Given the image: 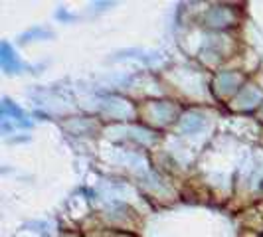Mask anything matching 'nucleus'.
Here are the masks:
<instances>
[{
	"mask_svg": "<svg viewBox=\"0 0 263 237\" xmlns=\"http://www.w3.org/2000/svg\"><path fill=\"white\" fill-rule=\"evenodd\" d=\"M238 81H240V79H238L236 73H224V75L218 79V85H220V89L225 93V91H229V89H234V87L238 85Z\"/></svg>",
	"mask_w": 263,
	"mask_h": 237,
	"instance_id": "obj_6",
	"label": "nucleus"
},
{
	"mask_svg": "<svg viewBox=\"0 0 263 237\" xmlns=\"http://www.w3.org/2000/svg\"><path fill=\"white\" fill-rule=\"evenodd\" d=\"M261 99H263L261 91H257L255 87H245L244 91L236 97V107H240V109H251V107H255Z\"/></svg>",
	"mask_w": 263,
	"mask_h": 237,
	"instance_id": "obj_1",
	"label": "nucleus"
},
{
	"mask_svg": "<svg viewBox=\"0 0 263 237\" xmlns=\"http://www.w3.org/2000/svg\"><path fill=\"white\" fill-rule=\"evenodd\" d=\"M105 111L111 113L113 117H123V115H129L131 107H129L127 103H123V101H109V103L105 105Z\"/></svg>",
	"mask_w": 263,
	"mask_h": 237,
	"instance_id": "obj_5",
	"label": "nucleus"
},
{
	"mask_svg": "<svg viewBox=\"0 0 263 237\" xmlns=\"http://www.w3.org/2000/svg\"><path fill=\"white\" fill-rule=\"evenodd\" d=\"M180 128H182L184 132H198V130H202V128H204V119H202V115H198V113H190L188 117L182 119Z\"/></svg>",
	"mask_w": 263,
	"mask_h": 237,
	"instance_id": "obj_3",
	"label": "nucleus"
},
{
	"mask_svg": "<svg viewBox=\"0 0 263 237\" xmlns=\"http://www.w3.org/2000/svg\"><path fill=\"white\" fill-rule=\"evenodd\" d=\"M150 113L156 117V121L169 123L170 119L174 117V107H172V105H167V103H154V105L150 107Z\"/></svg>",
	"mask_w": 263,
	"mask_h": 237,
	"instance_id": "obj_4",
	"label": "nucleus"
},
{
	"mask_svg": "<svg viewBox=\"0 0 263 237\" xmlns=\"http://www.w3.org/2000/svg\"><path fill=\"white\" fill-rule=\"evenodd\" d=\"M206 22L210 26H227L232 22V14L225 8H214L208 12Z\"/></svg>",
	"mask_w": 263,
	"mask_h": 237,
	"instance_id": "obj_2",
	"label": "nucleus"
}]
</instances>
